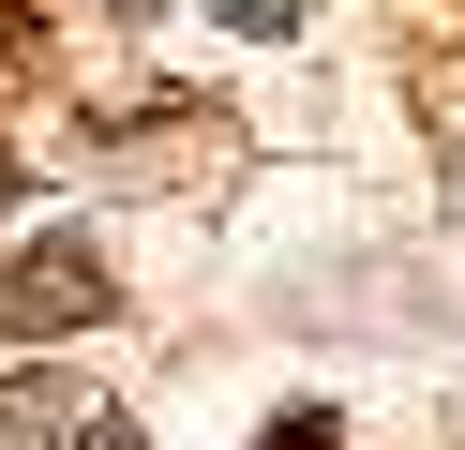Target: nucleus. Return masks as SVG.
Here are the masks:
<instances>
[{
  "label": "nucleus",
  "instance_id": "20e7f679",
  "mask_svg": "<svg viewBox=\"0 0 465 450\" xmlns=\"http://www.w3.org/2000/svg\"><path fill=\"white\" fill-rule=\"evenodd\" d=\"M225 30H301V0H211Z\"/></svg>",
  "mask_w": 465,
  "mask_h": 450
},
{
  "label": "nucleus",
  "instance_id": "423d86ee",
  "mask_svg": "<svg viewBox=\"0 0 465 450\" xmlns=\"http://www.w3.org/2000/svg\"><path fill=\"white\" fill-rule=\"evenodd\" d=\"M435 180H450V195H465V135H435Z\"/></svg>",
  "mask_w": 465,
  "mask_h": 450
},
{
  "label": "nucleus",
  "instance_id": "7ed1b4c3",
  "mask_svg": "<svg viewBox=\"0 0 465 450\" xmlns=\"http://www.w3.org/2000/svg\"><path fill=\"white\" fill-rule=\"evenodd\" d=\"M255 450H345V420L331 405H285V420H255Z\"/></svg>",
  "mask_w": 465,
  "mask_h": 450
},
{
  "label": "nucleus",
  "instance_id": "f03ea898",
  "mask_svg": "<svg viewBox=\"0 0 465 450\" xmlns=\"http://www.w3.org/2000/svg\"><path fill=\"white\" fill-rule=\"evenodd\" d=\"M75 420H91V390H75V375H45V360H31L15 390H0V435H15V450H61Z\"/></svg>",
  "mask_w": 465,
  "mask_h": 450
},
{
  "label": "nucleus",
  "instance_id": "f257e3e1",
  "mask_svg": "<svg viewBox=\"0 0 465 450\" xmlns=\"http://www.w3.org/2000/svg\"><path fill=\"white\" fill-rule=\"evenodd\" d=\"M0 315L15 330H105V255L91 240H31V255L0 270Z\"/></svg>",
  "mask_w": 465,
  "mask_h": 450
},
{
  "label": "nucleus",
  "instance_id": "0eeeda50",
  "mask_svg": "<svg viewBox=\"0 0 465 450\" xmlns=\"http://www.w3.org/2000/svg\"><path fill=\"white\" fill-rule=\"evenodd\" d=\"M0 195H15V165H0Z\"/></svg>",
  "mask_w": 465,
  "mask_h": 450
},
{
  "label": "nucleus",
  "instance_id": "39448f33",
  "mask_svg": "<svg viewBox=\"0 0 465 450\" xmlns=\"http://www.w3.org/2000/svg\"><path fill=\"white\" fill-rule=\"evenodd\" d=\"M61 450H135V420H121V405H91V420H75Z\"/></svg>",
  "mask_w": 465,
  "mask_h": 450
}]
</instances>
